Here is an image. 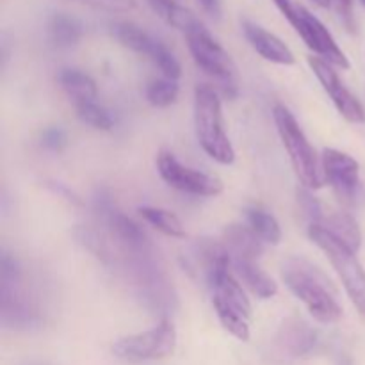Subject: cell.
Here are the masks:
<instances>
[{
    "label": "cell",
    "mask_w": 365,
    "mask_h": 365,
    "mask_svg": "<svg viewBox=\"0 0 365 365\" xmlns=\"http://www.w3.org/2000/svg\"><path fill=\"white\" fill-rule=\"evenodd\" d=\"M0 323L13 331H34L45 323L41 298L13 253L0 257Z\"/></svg>",
    "instance_id": "obj_1"
},
{
    "label": "cell",
    "mask_w": 365,
    "mask_h": 365,
    "mask_svg": "<svg viewBox=\"0 0 365 365\" xmlns=\"http://www.w3.org/2000/svg\"><path fill=\"white\" fill-rule=\"evenodd\" d=\"M280 274L289 291L305 305L314 319L323 324H335L341 321L342 307L334 285L316 264L305 257H287L282 262Z\"/></svg>",
    "instance_id": "obj_2"
},
{
    "label": "cell",
    "mask_w": 365,
    "mask_h": 365,
    "mask_svg": "<svg viewBox=\"0 0 365 365\" xmlns=\"http://www.w3.org/2000/svg\"><path fill=\"white\" fill-rule=\"evenodd\" d=\"M205 285L212 296V305L221 327L237 341H250L252 337V303L245 287L232 271V259L221 260L210 274Z\"/></svg>",
    "instance_id": "obj_3"
},
{
    "label": "cell",
    "mask_w": 365,
    "mask_h": 365,
    "mask_svg": "<svg viewBox=\"0 0 365 365\" xmlns=\"http://www.w3.org/2000/svg\"><path fill=\"white\" fill-rule=\"evenodd\" d=\"M192 116L196 139L203 152L217 164H234L235 148L225 128L223 103L216 89L207 84L196 86Z\"/></svg>",
    "instance_id": "obj_4"
},
{
    "label": "cell",
    "mask_w": 365,
    "mask_h": 365,
    "mask_svg": "<svg viewBox=\"0 0 365 365\" xmlns=\"http://www.w3.org/2000/svg\"><path fill=\"white\" fill-rule=\"evenodd\" d=\"M273 118L282 145L287 152L292 170H294L302 187L310 189V191L323 187L327 184L323 175V164H321V159L317 157L314 146L310 145L303 128L299 127L294 114L285 106L277 103L273 109Z\"/></svg>",
    "instance_id": "obj_5"
},
{
    "label": "cell",
    "mask_w": 365,
    "mask_h": 365,
    "mask_svg": "<svg viewBox=\"0 0 365 365\" xmlns=\"http://www.w3.org/2000/svg\"><path fill=\"white\" fill-rule=\"evenodd\" d=\"M189 52L196 66L209 78L216 82L217 89L225 98H237L239 96V73L230 53L223 48L220 41L210 34L205 24H200L185 34Z\"/></svg>",
    "instance_id": "obj_6"
},
{
    "label": "cell",
    "mask_w": 365,
    "mask_h": 365,
    "mask_svg": "<svg viewBox=\"0 0 365 365\" xmlns=\"http://www.w3.org/2000/svg\"><path fill=\"white\" fill-rule=\"evenodd\" d=\"M309 237L321 252L327 255L335 273L341 278L349 299L356 312L365 319V269L356 257L355 250L335 237L334 234L323 228L321 225H310Z\"/></svg>",
    "instance_id": "obj_7"
},
{
    "label": "cell",
    "mask_w": 365,
    "mask_h": 365,
    "mask_svg": "<svg viewBox=\"0 0 365 365\" xmlns=\"http://www.w3.org/2000/svg\"><path fill=\"white\" fill-rule=\"evenodd\" d=\"M273 2L284 14L285 20L292 25V29L298 32L299 38L305 41V45L316 53V57L327 61L335 68H342V70L351 68L348 56L342 52L331 32L324 27V24L316 14L310 13L302 4H296L294 0H273Z\"/></svg>",
    "instance_id": "obj_8"
},
{
    "label": "cell",
    "mask_w": 365,
    "mask_h": 365,
    "mask_svg": "<svg viewBox=\"0 0 365 365\" xmlns=\"http://www.w3.org/2000/svg\"><path fill=\"white\" fill-rule=\"evenodd\" d=\"M177 328L171 319H160L153 328L118 339L113 355L125 362H150L173 355L177 348Z\"/></svg>",
    "instance_id": "obj_9"
},
{
    "label": "cell",
    "mask_w": 365,
    "mask_h": 365,
    "mask_svg": "<svg viewBox=\"0 0 365 365\" xmlns=\"http://www.w3.org/2000/svg\"><path fill=\"white\" fill-rule=\"evenodd\" d=\"M109 32L125 48L152 61L159 68L163 77L173 78V81H178L182 77V64L177 56L148 31L132 21H113L109 24Z\"/></svg>",
    "instance_id": "obj_10"
},
{
    "label": "cell",
    "mask_w": 365,
    "mask_h": 365,
    "mask_svg": "<svg viewBox=\"0 0 365 365\" xmlns=\"http://www.w3.org/2000/svg\"><path fill=\"white\" fill-rule=\"evenodd\" d=\"M155 164L160 178L177 191L192 196H203V198H214V196H220L223 192L221 178H217L216 175L205 173V171L195 170L191 166H185L170 150H160L157 153Z\"/></svg>",
    "instance_id": "obj_11"
},
{
    "label": "cell",
    "mask_w": 365,
    "mask_h": 365,
    "mask_svg": "<svg viewBox=\"0 0 365 365\" xmlns=\"http://www.w3.org/2000/svg\"><path fill=\"white\" fill-rule=\"evenodd\" d=\"M324 182L330 184L337 198L344 205H356L362 191L360 184V164L355 157L337 148H324L321 155Z\"/></svg>",
    "instance_id": "obj_12"
},
{
    "label": "cell",
    "mask_w": 365,
    "mask_h": 365,
    "mask_svg": "<svg viewBox=\"0 0 365 365\" xmlns=\"http://www.w3.org/2000/svg\"><path fill=\"white\" fill-rule=\"evenodd\" d=\"M309 66L314 71V75L319 81L321 88L324 89L328 96H330L331 103L335 106V109L341 113V116L346 121L355 125L365 123V109L359 98H356L355 93L348 88V86L342 82V78L339 77L335 66H331L327 61L319 59L316 56L309 57Z\"/></svg>",
    "instance_id": "obj_13"
},
{
    "label": "cell",
    "mask_w": 365,
    "mask_h": 365,
    "mask_svg": "<svg viewBox=\"0 0 365 365\" xmlns=\"http://www.w3.org/2000/svg\"><path fill=\"white\" fill-rule=\"evenodd\" d=\"M317 334L309 323L299 317H287L280 324L274 337V346L278 353L287 359H299L305 356L316 348Z\"/></svg>",
    "instance_id": "obj_14"
},
{
    "label": "cell",
    "mask_w": 365,
    "mask_h": 365,
    "mask_svg": "<svg viewBox=\"0 0 365 365\" xmlns=\"http://www.w3.org/2000/svg\"><path fill=\"white\" fill-rule=\"evenodd\" d=\"M242 32H245L246 41L252 45V48L259 53L262 59L269 61L280 66H292L296 64V57L292 50L282 41L277 34L264 29L262 25L255 24L252 20L242 21Z\"/></svg>",
    "instance_id": "obj_15"
},
{
    "label": "cell",
    "mask_w": 365,
    "mask_h": 365,
    "mask_svg": "<svg viewBox=\"0 0 365 365\" xmlns=\"http://www.w3.org/2000/svg\"><path fill=\"white\" fill-rule=\"evenodd\" d=\"M232 271L255 298L271 299L278 294V284L257 264V260L232 259Z\"/></svg>",
    "instance_id": "obj_16"
},
{
    "label": "cell",
    "mask_w": 365,
    "mask_h": 365,
    "mask_svg": "<svg viewBox=\"0 0 365 365\" xmlns=\"http://www.w3.org/2000/svg\"><path fill=\"white\" fill-rule=\"evenodd\" d=\"M223 245L230 259L259 260L264 253V242L248 225L232 223L223 230Z\"/></svg>",
    "instance_id": "obj_17"
},
{
    "label": "cell",
    "mask_w": 365,
    "mask_h": 365,
    "mask_svg": "<svg viewBox=\"0 0 365 365\" xmlns=\"http://www.w3.org/2000/svg\"><path fill=\"white\" fill-rule=\"evenodd\" d=\"M84 36V25L68 13H53L46 24V38L57 50L73 48Z\"/></svg>",
    "instance_id": "obj_18"
},
{
    "label": "cell",
    "mask_w": 365,
    "mask_h": 365,
    "mask_svg": "<svg viewBox=\"0 0 365 365\" xmlns=\"http://www.w3.org/2000/svg\"><path fill=\"white\" fill-rule=\"evenodd\" d=\"M56 78L75 106L84 102H95L98 98V88H96L95 78L78 68H61Z\"/></svg>",
    "instance_id": "obj_19"
},
{
    "label": "cell",
    "mask_w": 365,
    "mask_h": 365,
    "mask_svg": "<svg viewBox=\"0 0 365 365\" xmlns=\"http://www.w3.org/2000/svg\"><path fill=\"white\" fill-rule=\"evenodd\" d=\"M148 6L164 24L184 32V36L202 24V20L191 9L180 6L175 0H148Z\"/></svg>",
    "instance_id": "obj_20"
},
{
    "label": "cell",
    "mask_w": 365,
    "mask_h": 365,
    "mask_svg": "<svg viewBox=\"0 0 365 365\" xmlns=\"http://www.w3.org/2000/svg\"><path fill=\"white\" fill-rule=\"evenodd\" d=\"M246 225L262 239L264 245H280L282 227L277 217L262 205H250L245 210Z\"/></svg>",
    "instance_id": "obj_21"
},
{
    "label": "cell",
    "mask_w": 365,
    "mask_h": 365,
    "mask_svg": "<svg viewBox=\"0 0 365 365\" xmlns=\"http://www.w3.org/2000/svg\"><path fill=\"white\" fill-rule=\"evenodd\" d=\"M321 227L327 228L330 234H334L335 237L341 239L344 245H348L349 248L355 250L359 253V250L362 248V232H360L359 223H356L355 217L348 212H334L324 216V220L321 221Z\"/></svg>",
    "instance_id": "obj_22"
},
{
    "label": "cell",
    "mask_w": 365,
    "mask_h": 365,
    "mask_svg": "<svg viewBox=\"0 0 365 365\" xmlns=\"http://www.w3.org/2000/svg\"><path fill=\"white\" fill-rule=\"evenodd\" d=\"M139 216L150 225V227L155 228L160 234L168 235V237L173 239H184L185 237V228L182 225V221L178 220L177 214H173L171 210L160 209V207H150L143 205L138 209Z\"/></svg>",
    "instance_id": "obj_23"
},
{
    "label": "cell",
    "mask_w": 365,
    "mask_h": 365,
    "mask_svg": "<svg viewBox=\"0 0 365 365\" xmlns=\"http://www.w3.org/2000/svg\"><path fill=\"white\" fill-rule=\"evenodd\" d=\"M178 93H180V86L178 81L173 78L160 77V78H152V81L146 84L145 95L148 100L150 106L157 107V109H164V107H170L177 102Z\"/></svg>",
    "instance_id": "obj_24"
},
{
    "label": "cell",
    "mask_w": 365,
    "mask_h": 365,
    "mask_svg": "<svg viewBox=\"0 0 365 365\" xmlns=\"http://www.w3.org/2000/svg\"><path fill=\"white\" fill-rule=\"evenodd\" d=\"M77 109V116L78 120L82 121L88 127L95 128V130H102V132H109L113 130L114 127V118L110 114L109 109H106L103 106H100L98 102H84L75 106Z\"/></svg>",
    "instance_id": "obj_25"
},
{
    "label": "cell",
    "mask_w": 365,
    "mask_h": 365,
    "mask_svg": "<svg viewBox=\"0 0 365 365\" xmlns=\"http://www.w3.org/2000/svg\"><path fill=\"white\" fill-rule=\"evenodd\" d=\"M298 203H299V209H302L303 216L305 220L309 221V227L310 225H321V221L324 220V212H323V205L319 203V200L312 195V191L307 187L298 189Z\"/></svg>",
    "instance_id": "obj_26"
},
{
    "label": "cell",
    "mask_w": 365,
    "mask_h": 365,
    "mask_svg": "<svg viewBox=\"0 0 365 365\" xmlns=\"http://www.w3.org/2000/svg\"><path fill=\"white\" fill-rule=\"evenodd\" d=\"M70 2L82 4L91 9L106 11V13H130L138 9V0H70Z\"/></svg>",
    "instance_id": "obj_27"
},
{
    "label": "cell",
    "mask_w": 365,
    "mask_h": 365,
    "mask_svg": "<svg viewBox=\"0 0 365 365\" xmlns=\"http://www.w3.org/2000/svg\"><path fill=\"white\" fill-rule=\"evenodd\" d=\"M39 143L46 152L61 153L68 146V134L61 127H48L41 132Z\"/></svg>",
    "instance_id": "obj_28"
},
{
    "label": "cell",
    "mask_w": 365,
    "mask_h": 365,
    "mask_svg": "<svg viewBox=\"0 0 365 365\" xmlns=\"http://www.w3.org/2000/svg\"><path fill=\"white\" fill-rule=\"evenodd\" d=\"M335 4L339 18L344 24V27L349 32L356 31V20H355V9H353V0H331Z\"/></svg>",
    "instance_id": "obj_29"
},
{
    "label": "cell",
    "mask_w": 365,
    "mask_h": 365,
    "mask_svg": "<svg viewBox=\"0 0 365 365\" xmlns=\"http://www.w3.org/2000/svg\"><path fill=\"white\" fill-rule=\"evenodd\" d=\"M48 189H50V191L56 192L57 196H63V198L68 200L70 203H77V205L81 203V198H78V196L75 195V192L71 191L70 187H66L64 184H61V182H50Z\"/></svg>",
    "instance_id": "obj_30"
},
{
    "label": "cell",
    "mask_w": 365,
    "mask_h": 365,
    "mask_svg": "<svg viewBox=\"0 0 365 365\" xmlns=\"http://www.w3.org/2000/svg\"><path fill=\"white\" fill-rule=\"evenodd\" d=\"M198 4L207 16H210L212 20H220L221 18V0H198Z\"/></svg>",
    "instance_id": "obj_31"
},
{
    "label": "cell",
    "mask_w": 365,
    "mask_h": 365,
    "mask_svg": "<svg viewBox=\"0 0 365 365\" xmlns=\"http://www.w3.org/2000/svg\"><path fill=\"white\" fill-rule=\"evenodd\" d=\"M18 365H53V364L41 362V360H25V362H20Z\"/></svg>",
    "instance_id": "obj_32"
},
{
    "label": "cell",
    "mask_w": 365,
    "mask_h": 365,
    "mask_svg": "<svg viewBox=\"0 0 365 365\" xmlns=\"http://www.w3.org/2000/svg\"><path fill=\"white\" fill-rule=\"evenodd\" d=\"M312 2L319 7H328L331 4V0H312Z\"/></svg>",
    "instance_id": "obj_33"
},
{
    "label": "cell",
    "mask_w": 365,
    "mask_h": 365,
    "mask_svg": "<svg viewBox=\"0 0 365 365\" xmlns=\"http://www.w3.org/2000/svg\"><path fill=\"white\" fill-rule=\"evenodd\" d=\"M360 2H362V6H365V0H360Z\"/></svg>",
    "instance_id": "obj_34"
}]
</instances>
